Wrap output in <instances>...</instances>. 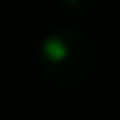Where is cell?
Returning <instances> with one entry per match:
<instances>
[{"instance_id": "cell-1", "label": "cell", "mask_w": 120, "mask_h": 120, "mask_svg": "<svg viewBox=\"0 0 120 120\" xmlns=\"http://www.w3.org/2000/svg\"><path fill=\"white\" fill-rule=\"evenodd\" d=\"M41 67L44 72L67 87H77L90 79L95 56L87 38L79 31H54L41 44Z\"/></svg>"}]
</instances>
